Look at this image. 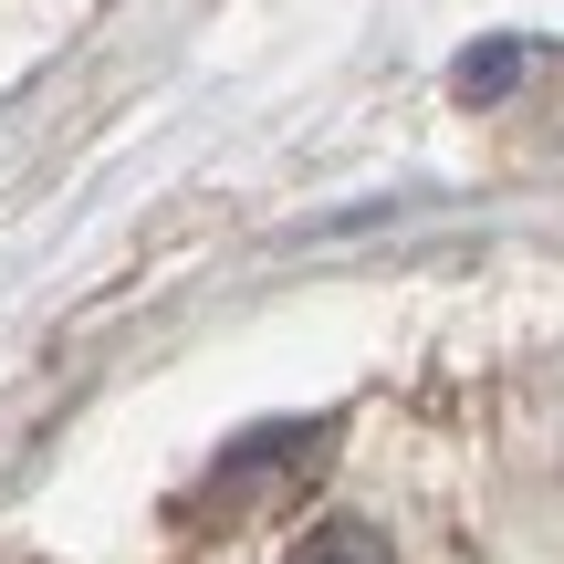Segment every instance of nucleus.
Segmentation results:
<instances>
[{"mask_svg": "<svg viewBox=\"0 0 564 564\" xmlns=\"http://www.w3.org/2000/svg\"><path fill=\"white\" fill-rule=\"evenodd\" d=\"M293 564H387V533H377V523H345V512H335V523H314V533L293 544Z\"/></svg>", "mask_w": 564, "mask_h": 564, "instance_id": "obj_2", "label": "nucleus"}, {"mask_svg": "<svg viewBox=\"0 0 564 564\" xmlns=\"http://www.w3.org/2000/svg\"><path fill=\"white\" fill-rule=\"evenodd\" d=\"M324 449H335V429L324 419H293V429H251L241 449H220V470H209V491L188 512L199 523H220V512H262V502H282L293 491V470H314Z\"/></svg>", "mask_w": 564, "mask_h": 564, "instance_id": "obj_1", "label": "nucleus"}]
</instances>
